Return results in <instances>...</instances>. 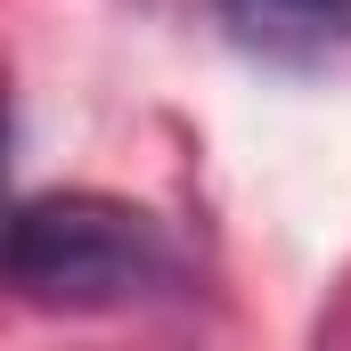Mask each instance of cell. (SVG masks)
Masks as SVG:
<instances>
[{"mask_svg":"<svg viewBox=\"0 0 351 351\" xmlns=\"http://www.w3.org/2000/svg\"><path fill=\"white\" fill-rule=\"evenodd\" d=\"M180 278V254L156 213L66 188L0 213V286L41 311H131Z\"/></svg>","mask_w":351,"mask_h":351,"instance_id":"6da1fadb","label":"cell"},{"mask_svg":"<svg viewBox=\"0 0 351 351\" xmlns=\"http://www.w3.org/2000/svg\"><path fill=\"white\" fill-rule=\"evenodd\" d=\"M213 16L269 66H319L351 41V0H213Z\"/></svg>","mask_w":351,"mask_h":351,"instance_id":"7a4b0ae2","label":"cell"},{"mask_svg":"<svg viewBox=\"0 0 351 351\" xmlns=\"http://www.w3.org/2000/svg\"><path fill=\"white\" fill-rule=\"evenodd\" d=\"M0 180H8V90H0Z\"/></svg>","mask_w":351,"mask_h":351,"instance_id":"3957f363","label":"cell"}]
</instances>
